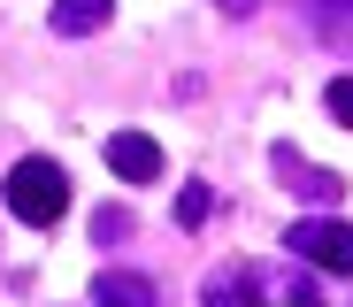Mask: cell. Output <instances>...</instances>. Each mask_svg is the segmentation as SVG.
Here are the masks:
<instances>
[{
  "label": "cell",
  "mask_w": 353,
  "mask_h": 307,
  "mask_svg": "<svg viewBox=\"0 0 353 307\" xmlns=\"http://www.w3.org/2000/svg\"><path fill=\"white\" fill-rule=\"evenodd\" d=\"M284 299H292V307H323V284H307V277H300V284H292Z\"/></svg>",
  "instance_id": "12"
},
{
  "label": "cell",
  "mask_w": 353,
  "mask_h": 307,
  "mask_svg": "<svg viewBox=\"0 0 353 307\" xmlns=\"http://www.w3.org/2000/svg\"><path fill=\"white\" fill-rule=\"evenodd\" d=\"M208 208H215V192H208V184L192 177L185 192H176V223H185V230H200V223H208Z\"/></svg>",
  "instance_id": "9"
},
{
  "label": "cell",
  "mask_w": 353,
  "mask_h": 307,
  "mask_svg": "<svg viewBox=\"0 0 353 307\" xmlns=\"http://www.w3.org/2000/svg\"><path fill=\"white\" fill-rule=\"evenodd\" d=\"M108 16H115V0H54V16H46V23L62 31V39H85V31H100Z\"/></svg>",
  "instance_id": "7"
},
{
  "label": "cell",
  "mask_w": 353,
  "mask_h": 307,
  "mask_svg": "<svg viewBox=\"0 0 353 307\" xmlns=\"http://www.w3.org/2000/svg\"><path fill=\"white\" fill-rule=\"evenodd\" d=\"M62 208H70V169L46 161V154H23L8 169V215H23L31 230H46V223H62Z\"/></svg>",
  "instance_id": "1"
},
{
  "label": "cell",
  "mask_w": 353,
  "mask_h": 307,
  "mask_svg": "<svg viewBox=\"0 0 353 307\" xmlns=\"http://www.w3.org/2000/svg\"><path fill=\"white\" fill-rule=\"evenodd\" d=\"M269 154H276V177L292 184V192H307V200H323V208L345 192V184H338L330 169H307V161H300V146H269Z\"/></svg>",
  "instance_id": "5"
},
{
  "label": "cell",
  "mask_w": 353,
  "mask_h": 307,
  "mask_svg": "<svg viewBox=\"0 0 353 307\" xmlns=\"http://www.w3.org/2000/svg\"><path fill=\"white\" fill-rule=\"evenodd\" d=\"M284 246H292V254H307L323 277H353V223H292Z\"/></svg>",
  "instance_id": "2"
},
{
  "label": "cell",
  "mask_w": 353,
  "mask_h": 307,
  "mask_svg": "<svg viewBox=\"0 0 353 307\" xmlns=\"http://www.w3.org/2000/svg\"><path fill=\"white\" fill-rule=\"evenodd\" d=\"M215 8H223V16H254L261 0H215Z\"/></svg>",
  "instance_id": "13"
},
{
  "label": "cell",
  "mask_w": 353,
  "mask_h": 307,
  "mask_svg": "<svg viewBox=\"0 0 353 307\" xmlns=\"http://www.w3.org/2000/svg\"><path fill=\"white\" fill-rule=\"evenodd\" d=\"M108 169L131 177V184H154V177H161V146H154L146 131H115V139H108Z\"/></svg>",
  "instance_id": "4"
},
{
  "label": "cell",
  "mask_w": 353,
  "mask_h": 307,
  "mask_svg": "<svg viewBox=\"0 0 353 307\" xmlns=\"http://www.w3.org/2000/svg\"><path fill=\"white\" fill-rule=\"evenodd\" d=\"M261 299H269V284H261L254 261H223V269L200 284V307H261Z\"/></svg>",
  "instance_id": "3"
},
{
  "label": "cell",
  "mask_w": 353,
  "mask_h": 307,
  "mask_svg": "<svg viewBox=\"0 0 353 307\" xmlns=\"http://www.w3.org/2000/svg\"><path fill=\"white\" fill-rule=\"evenodd\" d=\"M323 108L345 123V131H353V77H330V92H323Z\"/></svg>",
  "instance_id": "10"
},
{
  "label": "cell",
  "mask_w": 353,
  "mask_h": 307,
  "mask_svg": "<svg viewBox=\"0 0 353 307\" xmlns=\"http://www.w3.org/2000/svg\"><path fill=\"white\" fill-rule=\"evenodd\" d=\"M115 230H131V215H123V208H100V223H92V238H100V246H108V238H115Z\"/></svg>",
  "instance_id": "11"
},
{
  "label": "cell",
  "mask_w": 353,
  "mask_h": 307,
  "mask_svg": "<svg viewBox=\"0 0 353 307\" xmlns=\"http://www.w3.org/2000/svg\"><path fill=\"white\" fill-rule=\"evenodd\" d=\"M307 16L323 23V39H353V0H307Z\"/></svg>",
  "instance_id": "8"
},
{
  "label": "cell",
  "mask_w": 353,
  "mask_h": 307,
  "mask_svg": "<svg viewBox=\"0 0 353 307\" xmlns=\"http://www.w3.org/2000/svg\"><path fill=\"white\" fill-rule=\"evenodd\" d=\"M92 307H154V284L131 269H108V277H92Z\"/></svg>",
  "instance_id": "6"
}]
</instances>
